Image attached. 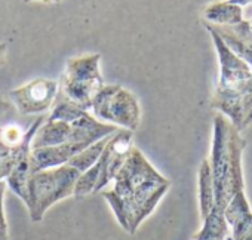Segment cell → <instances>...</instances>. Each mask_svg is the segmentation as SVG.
I'll use <instances>...</instances> for the list:
<instances>
[{
  "label": "cell",
  "mask_w": 252,
  "mask_h": 240,
  "mask_svg": "<svg viewBox=\"0 0 252 240\" xmlns=\"http://www.w3.org/2000/svg\"><path fill=\"white\" fill-rule=\"evenodd\" d=\"M171 181L159 174L146 156L134 147L117 172L113 188L102 190L117 222L129 234H135L141 222L152 215L169 190Z\"/></svg>",
  "instance_id": "6da1fadb"
},
{
  "label": "cell",
  "mask_w": 252,
  "mask_h": 240,
  "mask_svg": "<svg viewBox=\"0 0 252 240\" xmlns=\"http://www.w3.org/2000/svg\"><path fill=\"white\" fill-rule=\"evenodd\" d=\"M79 172L70 165L33 172L29 181L27 209L33 222H40L48 209L73 196Z\"/></svg>",
  "instance_id": "7a4b0ae2"
},
{
  "label": "cell",
  "mask_w": 252,
  "mask_h": 240,
  "mask_svg": "<svg viewBox=\"0 0 252 240\" xmlns=\"http://www.w3.org/2000/svg\"><path fill=\"white\" fill-rule=\"evenodd\" d=\"M99 64V54L70 58L58 82V92L83 110L91 111L96 92L105 85Z\"/></svg>",
  "instance_id": "3957f363"
},
{
  "label": "cell",
  "mask_w": 252,
  "mask_h": 240,
  "mask_svg": "<svg viewBox=\"0 0 252 240\" xmlns=\"http://www.w3.org/2000/svg\"><path fill=\"white\" fill-rule=\"evenodd\" d=\"M230 120L221 113L214 117V137L211 150V171L214 180L215 203L211 213L224 215L227 205L233 197L231 153H230Z\"/></svg>",
  "instance_id": "277c9868"
},
{
  "label": "cell",
  "mask_w": 252,
  "mask_h": 240,
  "mask_svg": "<svg viewBox=\"0 0 252 240\" xmlns=\"http://www.w3.org/2000/svg\"><path fill=\"white\" fill-rule=\"evenodd\" d=\"M91 113L102 123L132 132L141 122V108L137 96L120 85H104L92 101Z\"/></svg>",
  "instance_id": "5b68a950"
},
{
  "label": "cell",
  "mask_w": 252,
  "mask_h": 240,
  "mask_svg": "<svg viewBox=\"0 0 252 240\" xmlns=\"http://www.w3.org/2000/svg\"><path fill=\"white\" fill-rule=\"evenodd\" d=\"M202 26L209 31L220 61V80L211 101L237 99L252 93L251 67L242 58H239L203 20Z\"/></svg>",
  "instance_id": "8992f818"
},
{
  "label": "cell",
  "mask_w": 252,
  "mask_h": 240,
  "mask_svg": "<svg viewBox=\"0 0 252 240\" xmlns=\"http://www.w3.org/2000/svg\"><path fill=\"white\" fill-rule=\"evenodd\" d=\"M58 95V82L39 77L14 90H11V102L20 114H43L49 111Z\"/></svg>",
  "instance_id": "52a82bcc"
},
{
  "label": "cell",
  "mask_w": 252,
  "mask_h": 240,
  "mask_svg": "<svg viewBox=\"0 0 252 240\" xmlns=\"http://www.w3.org/2000/svg\"><path fill=\"white\" fill-rule=\"evenodd\" d=\"M132 137L134 132L128 129H119L116 134L111 135L110 141L105 146V150L102 156L99 157L101 160V175L98 180V185L95 188V193H101L102 190L110 185L123 163L128 159L129 153L134 149L132 144Z\"/></svg>",
  "instance_id": "ba28073f"
},
{
  "label": "cell",
  "mask_w": 252,
  "mask_h": 240,
  "mask_svg": "<svg viewBox=\"0 0 252 240\" xmlns=\"http://www.w3.org/2000/svg\"><path fill=\"white\" fill-rule=\"evenodd\" d=\"M206 24L252 70V27H251V21L243 20L242 23L234 24V26H214L209 23H206Z\"/></svg>",
  "instance_id": "9c48e42d"
},
{
  "label": "cell",
  "mask_w": 252,
  "mask_h": 240,
  "mask_svg": "<svg viewBox=\"0 0 252 240\" xmlns=\"http://www.w3.org/2000/svg\"><path fill=\"white\" fill-rule=\"evenodd\" d=\"M71 134V123L61 122V120H49L39 126L33 140H32V150L57 147L64 144Z\"/></svg>",
  "instance_id": "30bf717a"
},
{
  "label": "cell",
  "mask_w": 252,
  "mask_h": 240,
  "mask_svg": "<svg viewBox=\"0 0 252 240\" xmlns=\"http://www.w3.org/2000/svg\"><path fill=\"white\" fill-rule=\"evenodd\" d=\"M33 174L32 168V149L24 151L20 159L17 160L15 166L6 177L5 182L6 185L15 193L26 205L29 202V181Z\"/></svg>",
  "instance_id": "8fae6325"
},
{
  "label": "cell",
  "mask_w": 252,
  "mask_h": 240,
  "mask_svg": "<svg viewBox=\"0 0 252 240\" xmlns=\"http://www.w3.org/2000/svg\"><path fill=\"white\" fill-rule=\"evenodd\" d=\"M203 20L214 26H234L243 21V9L228 0L217 2L205 8Z\"/></svg>",
  "instance_id": "7c38bea8"
},
{
  "label": "cell",
  "mask_w": 252,
  "mask_h": 240,
  "mask_svg": "<svg viewBox=\"0 0 252 240\" xmlns=\"http://www.w3.org/2000/svg\"><path fill=\"white\" fill-rule=\"evenodd\" d=\"M214 203H215V194H214L211 163L208 159H203L199 169V206H200L202 219H205L212 212Z\"/></svg>",
  "instance_id": "4fadbf2b"
},
{
  "label": "cell",
  "mask_w": 252,
  "mask_h": 240,
  "mask_svg": "<svg viewBox=\"0 0 252 240\" xmlns=\"http://www.w3.org/2000/svg\"><path fill=\"white\" fill-rule=\"evenodd\" d=\"M27 129L12 123L0 126V159H6L18 153L26 140Z\"/></svg>",
  "instance_id": "5bb4252c"
},
{
  "label": "cell",
  "mask_w": 252,
  "mask_h": 240,
  "mask_svg": "<svg viewBox=\"0 0 252 240\" xmlns=\"http://www.w3.org/2000/svg\"><path fill=\"white\" fill-rule=\"evenodd\" d=\"M110 138L111 137L102 138L98 143H95V144L89 146L88 149L82 150L80 153H77L76 156H73L67 165H70L71 168H74L79 174H83L86 169H89L91 166H94L99 160V157L102 156V153L105 150V146L110 141Z\"/></svg>",
  "instance_id": "9a60e30c"
},
{
  "label": "cell",
  "mask_w": 252,
  "mask_h": 240,
  "mask_svg": "<svg viewBox=\"0 0 252 240\" xmlns=\"http://www.w3.org/2000/svg\"><path fill=\"white\" fill-rule=\"evenodd\" d=\"M86 110H83L82 107L76 105L74 102H71L70 99H67L64 95H61L58 92L57 99L51 108V114L48 116L49 120H61V122H67V123H73L74 120L80 119L82 116H85Z\"/></svg>",
  "instance_id": "2e32d148"
},
{
  "label": "cell",
  "mask_w": 252,
  "mask_h": 240,
  "mask_svg": "<svg viewBox=\"0 0 252 240\" xmlns=\"http://www.w3.org/2000/svg\"><path fill=\"white\" fill-rule=\"evenodd\" d=\"M99 175H101V160H98L94 166H91L89 169H86L83 174L79 175V178L76 181V185H74L73 197L82 199L85 196H89V194L95 193Z\"/></svg>",
  "instance_id": "e0dca14e"
},
{
  "label": "cell",
  "mask_w": 252,
  "mask_h": 240,
  "mask_svg": "<svg viewBox=\"0 0 252 240\" xmlns=\"http://www.w3.org/2000/svg\"><path fill=\"white\" fill-rule=\"evenodd\" d=\"M12 108H14L12 102H8L3 96H0V122L11 117Z\"/></svg>",
  "instance_id": "ac0fdd59"
},
{
  "label": "cell",
  "mask_w": 252,
  "mask_h": 240,
  "mask_svg": "<svg viewBox=\"0 0 252 240\" xmlns=\"http://www.w3.org/2000/svg\"><path fill=\"white\" fill-rule=\"evenodd\" d=\"M228 2L234 3V5H239V6H248V5H252V0H228Z\"/></svg>",
  "instance_id": "d6986e66"
},
{
  "label": "cell",
  "mask_w": 252,
  "mask_h": 240,
  "mask_svg": "<svg viewBox=\"0 0 252 240\" xmlns=\"http://www.w3.org/2000/svg\"><path fill=\"white\" fill-rule=\"evenodd\" d=\"M26 3H32V2H43L46 5H55V3H60L61 0H24Z\"/></svg>",
  "instance_id": "ffe728a7"
},
{
  "label": "cell",
  "mask_w": 252,
  "mask_h": 240,
  "mask_svg": "<svg viewBox=\"0 0 252 240\" xmlns=\"http://www.w3.org/2000/svg\"><path fill=\"white\" fill-rule=\"evenodd\" d=\"M5 54H6V43H0V62H2Z\"/></svg>",
  "instance_id": "44dd1931"
}]
</instances>
